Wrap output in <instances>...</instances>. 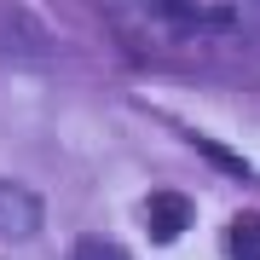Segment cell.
<instances>
[{
  "instance_id": "cell-2",
  "label": "cell",
  "mask_w": 260,
  "mask_h": 260,
  "mask_svg": "<svg viewBox=\"0 0 260 260\" xmlns=\"http://www.w3.org/2000/svg\"><path fill=\"white\" fill-rule=\"evenodd\" d=\"M145 225H150V237H156V243H174V237L191 225V197H179V191H150Z\"/></svg>"
},
{
  "instance_id": "cell-4",
  "label": "cell",
  "mask_w": 260,
  "mask_h": 260,
  "mask_svg": "<svg viewBox=\"0 0 260 260\" xmlns=\"http://www.w3.org/2000/svg\"><path fill=\"white\" fill-rule=\"evenodd\" d=\"M70 260H133V254L121 249V243H110V237H75Z\"/></svg>"
},
{
  "instance_id": "cell-5",
  "label": "cell",
  "mask_w": 260,
  "mask_h": 260,
  "mask_svg": "<svg viewBox=\"0 0 260 260\" xmlns=\"http://www.w3.org/2000/svg\"><path fill=\"white\" fill-rule=\"evenodd\" d=\"M197 150H203L214 168H225L232 179H249V162H243V156H232V150H220V145H208V139H197Z\"/></svg>"
},
{
  "instance_id": "cell-1",
  "label": "cell",
  "mask_w": 260,
  "mask_h": 260,
  "mask_svg": "<svg viewBox=\"0 0 260 260\" xmlns=\"http://www.w3.org/2000/svg\"><path fill=\"white\" fill-rule=\"evenodd\" d=\"M41 220H47V203H41L29 185H18V179H0V237H35Z\"/></svg>"
},
{
  "instance_id": "cell-3",
  "label": "cell",
  "mask_w": 260,
  "mask_h": 260,
  "mask_svg": "<svg viewBox=\"0 0 260 260\" xmlns=\"http://www.w3.org/2000/svg\"><path fill=\"white\" fill-rule=\"evenodd\" d=\"M225 249H232V260H260V214H237L225 232Z\"/></svg>"
}]
</instances>
